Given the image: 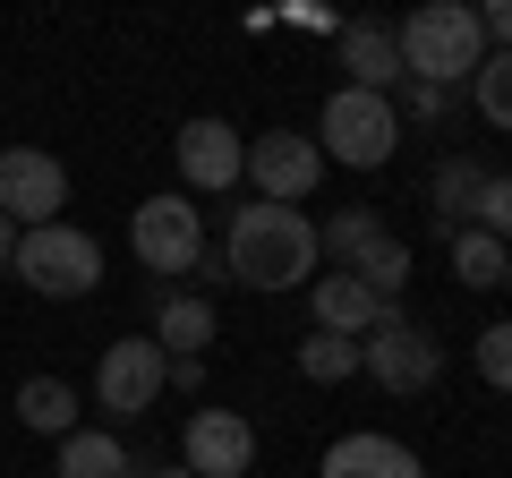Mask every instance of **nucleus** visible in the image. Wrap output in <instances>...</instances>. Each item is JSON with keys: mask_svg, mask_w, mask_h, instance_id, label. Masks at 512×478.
<instances>
[{"mask_svg": "<svg viewBox=\"0 0 512 478\" xmlns=\"http://www.w3.org/2000/svg\"><path fill=\"white\" fill-rule=\"evenodd\" d=\"M316 478H427V461L410 453L402 436H376V427H359V436L325 444V461H316Z\"/></svg>", "mask_w": 512, "mask_h": 478, "instance_id": "ddd939ff", "label": "nucleus"}, {"mask_svg": "<svg viewBox=\"0 0 512 478\" xmlns=\"http://www.w3.org/2000/svg\"><path fill=\"white\" fill-rule=\"evenodd\" d=\"M60 478H137V461L111 427H77V436H60Z\"/></svg>", "mask_w": 512, "mask_h": 478, "instance_id": "dca6fc26", "label": "nucleus"}, {"mask_svg": "<svg viewBox=\"0 0 512 478\" xmlns=\"http://www.w3.org/2000/svg\"><path fill=\"white\" fill-rule=\"evenodd\" d=\"M222 265L248 291H291V282H316L325 248H316V222L299 205H231V231H222Z\"/></svg>", "mask_w": 512, "mask_h": 478, "instance_id": "f257e3e1", "label": "nucleus"}, {"mask_svg": "<svg viewBox=\"0 0 512 478\" xmlns=\"http://www.w3.org/2000/svg\"><path fill=\"white\" fill-rule=\"evenodd\" d=\"M359 368L376 376L384 393H427L444 376V342L427 325H410V316H384V325L359 342Z\"/></svg>", "mask_w": 512, "mask_h": 478, "instance_id": "423d86ee", "label": "nucleus"}, {"mask_svg": "<svg viewBox=\"0 0 512 478\" xmlns=\"http://www.w3.org/2000/svg\"><path fill=\"white\" fill-rule=\"evenodd\" d=\"M128 248H137V265H146L154 282H180V274H197V257H205V214L180 188H163V197H146L128 214Z\"/></svg>", "mask_w": 512, "mask_h": 478, "instance_id": "39448f33", "label": "nucleus"}, {"mask_svg": "<svg viewBox=\"0 0 512 478\" xmlns=\"http://www.w3.org/2000/svg\"><path fill=\"white\" fill-rule=\"evenodd\" d=\"M163 342L154 333H128V342H111L103 359H94V402L111 410V419H146L154 402H163Z\"/></svg>", "mask_w": 512, "mask_h": 478, "instance_id": "0eeeda50", "label": "nucleus"}, {"mask_svg": "<svg viewBox=\"0 0 512 478\" xmlns=\"http://www.w3.org/2000/svg\"><path fill=\"white\" fill-rule=\"evenodd\" d=\"M478 26H487V52H512V0H487Z\"/></svg>", "mask_w": 512, "mask_h": 478, "instance_id": "a878e982", "label": "nucleus"}, {"mask_svg": "<svg viewBox=\"0 0 512 478\" xmlns=\"http://www.w3.org/2000/svg\"><path fill=\"white\" fill-rule=\"evenodd\" d=\"M470 103H478V120H487V129H512V52H487V60H478Z\"/></svg>", "mask_w": 512, "mask_h": 478, "instance_id": "412c9836", "label": "nucleus"}, {"mask_svg": "<svg viewBox=\"0 0 512 478\" xmlns=\"http://www.w3.org/2000/svg\"><path fill=\"white\" fill-rule=\"evenodd\" d=\"M9 257H18V222L0 214V265H9Z\"/></svg>", "mask_w": 512, "mask_h": 478, "instance_id": "cd10ccee", "label": "nucleus"}, {"mask_svg": "<svg viewBox=\"0 0 512 478\" xmlns=\"http://www.w3.org/2000/svg\"><path fill=\"white\" fill-rule=\"evenodd\" d=\"M9 274H18L26 291H43V299H86L94 282H103V248H94L86 231H69V222H43V231H18Z\"/></svg>", "mask_w": 512, "mask_h": 478, "instance_id": "20e7f679", "label": "nucleus"}, {"mask_svg": "<svg viewBox=\"0 0 512 478\" xmlns=\"http://www.w3.org/2000/svg\"><path fill=\"white\" fill-rule=\"evenodd\" d=\"M60 205H69V171H60L43 146H9L0 154V214L9 222L43 231V222H60Z\"/></svg>", "mask_w": 512, "mask_h": 478, "instance_id": "6e6552de", "label": "nucleus"}, {"mask_svg": "<svg viewBox=\"0 0 512 478\" xmlns=\"http://www.w3.org/2000/svg\"><path fill=\"white\" fill-rule=\"evenodd\" d=\"M393 146H402V111H393V94L342 86V94L325 103V120H316V154H325V163L384 171V163H393Z\"/></svg>", "mask_w": 512, "mask_h": 478, "instance_id": "7ed1b4c3", "label": "nucleus"}, {"mask_svg": "<svg viewBox=\"0 0 512 478\" xmlns=\"http://www.w3.org/2000/svg\"><path fill=\"white\" fill-rule=\"evenodd\" d=\"M470 231H487V239H504V248H512V180H495V171H487V188H478V205H470Z\"/></svg>", "mask_w": 512, "mask_h": 478, "instance_id": "b1692460", "label": "nucleus"}, {"mask_svg": "<svg viewBox=\"0 0 512 478\" xmlns=\"http://www.w3.org/2000/svg\"><path fill=\"white\" fill-rule=\"evenodd\" d=\"M205 385V359H171L163 368V393H197Z\"/></svg>", "mask_w": 512, "mask_h": 478, "instance_id": "bb28decb", "label": "nucleus"}, {"mask_svg": "<svg viewBox=\"0 0 512 478\" xmlns=\"http://www.w3.org/2000/svg\"><path fill=\"white\" fill-rule=\"evenodd\" d=\"M248 180H256L265 205H299L316 180H325V154H316V137H299V129H265V137H248Z\"/></svg>", "mask_w": 512, "mask_h": 478, "instance_id": "1a4fd4ad", "label": "nucleus"}, {"mask_svg": "<svg viewBox=\"0 0 512 478\" xmlns=\"http://www.w3.org/2000/svg\"><path fill=\"white\" fill-rule=\"evenodd\" d=\"M478 188H487V171H478L470 154H453V163L436 171V222H461L478 205Z\"/></svg>", "mask_w": 512, "mask_h": 478, "instance_id": "4be33fe9", "label": "nucleus"}, {"mask_svg": "<svg viewBox=\"0 0 512 478\" xmlns=\"http://www.w3.org/2000/svg\"><path fill=\"white\" fill-rule=\"evenodd\" d=\"M470 359H478V376H487L495 393H512V316H495L487 333L470 342Z\"/></svg>", "mask_w": 512, "mask_h": 478, "instance_id": "5701e85b", "label": "nucleus"}, {"mask_svg": "<svg viewBox=\"0 0 512 478\" xmlns=\"http://www.w3.org/2000/svg\"><path fill=\"white\" fill-rule=\"evenodd\" d=\"M342 69H350V86H359V94H393V86H402V52H393V26H376V18L342 26Z\"/></svg>", "mask_w": 512, "mask_h": 478, "instance_id": "4468645a", "label": "nucleus"}, {"mask_svg": "<svg viewBox=\"0 0 512 478\" xmlns=\"http://www.w3.org/2000/svg\"><path fill=\"white\" fill-rule=\"evenodd\" d=\"M308 308H316V333H350V342H367L384 316H402V299H376L359 274H316L308 282Z\"/></svg>", "mask_w": 512, "mask_h": 478, "instance_id": "f8f14e48", "label": "nucleus"}, {"mask_svg": "<svg viewBox=\"0 0 512 478\" xmlns=\"http://www.w3.org/2000/svg\"><path fill=\"white\" fill-rule=\"evenodd\" d=\"M171 154H180V180L188 188H205V197H222V188H239L248 180V137L231 129V120H188L180 137H171Z\"/></svg>", "mask_w": 512, "mask_h": 478, "instance_id": "9b49d317", "label": "nucleus"}, {"mask_svg": "<svg viewBox=\"0 0 512 478\" xmlns=\"http://www.w3.org/2000/svg\"><path fill=\"white\" fill-rule=\"evenodd\" d=\"M299 376H308V385L359 376V342H350V333H308V342H299Z\"/></svg>", "mask_w": 512, "mask_h": 478, "instance_id": "aec40b11", "label": "nucleus"}, {"mask_svg": "<svg viewBox=\"0 0 512 478\" xmlns=\"http://www.w3.org/2000/svg\"><path fill=\"white\" fill-rule=\"evenodd\" d=\"M18 419L35 427V436H77V393L60 385V376H26L18 385Z\"/></svg>", "mask_w": 512, "mask_h": 478, "instance_id": "f3484780", "label": "nucleus"}, {"mask_svg": "<svg viewBox=\"0 0 512 478\" xmlns=\"http://www.w3.org/2000/svg\"><path fill=\"white\" fill-rule=\"evenodd\" d=\"M504 291H512V257H504Z\"/></svg>", "mask_w": 512, "mask_h": 478, "instance_id": "c756f323", "label": "nucleus"}, {"mask_svg": "<svg viewBox=\"0 0 512 478\" xmlns=\"http://www.w3.org/2000/svg\"><path fill=\"white\" fill-rule=\"evenodd\" d=\"M154 342H163V359H205V342H214V308H205L197 291H171L163 308H154Z\"/></svg>", "mask_w": 512, "mask_h": 478, "instance_id": "2eb2a0df", "label": "nucleus"}, {"mask_svg": "<svg viewBox=\"0 0 512 478\" xmlns=\"http://www.w3.org/2000/svg\"><path fill=\"white\" fill-rule=\"evenodd\" d=\"M180 470H197V478H248L256 470V427L239 419V410H188Z\"/></svg>", "mask_w": 512, "mask_h": 478, "instance_id": "9d476101", "label": "nucleus"}, {"mask_svg": "<svg viewBox=\"0 0 512 478\" xmlns=\"http://www.w3.org/2000/svg\"><path fill=\"white\" fill-rule=\"evenodd\" d=\"M393 52H402V77H427V86H470L478 60H487V26L461 0H427L393 26Z\"/></svg>", "mask_w": 512, "mask_h": 478, "instance_id": "f03ea898", "label": "nucleus"}, {"mask_svg": "<svg viewBox=\"0 0 512 478\" xmlns=\"http://www.w3.org/2000/svg\"><path fill=\"white\" fill-rule=\"evenodd\" d=\"M504 239H487V231H470V222H461L453 231V282H470V291H495V282H504Z\"/></svg>", "mask_w": 512, "mask_h": 478, "instance_id": "a211bd4d", "label": "nucleus"}, {"mask_svg": "<svg viewBox=\"0 0 512 478\" xmlns=\"http://www.w3.org/2000/svg\"><path fill=\"white\" fill-rule=\"evenodd\" d=\"M376 239H384V222L367 214V205H342V214H333L325 231H316V248H325V257H333V265L350 274V265H359L367 248H376Z\"/></svg>", "mask_w": 512, "mask_h": 478, "instance_id": "6ab92c4d", "label": "nucleus"}, {"mask_svg": "<svg viewBox=\"0 0 512 478\" xmlns=\"http://www.w3.org/2000/svg\"><path fill=\"white\" fill-rule=\"evenodd\" d=\"M453 94H461V86H427V77H402V103H393V111H419V120H444V111H453Z\"/></svg>", "mask_w": 512, "mask_h": 478, "instance_id": "393cba45", "label": "nucleus"}, {"mask_svg": "<svg viewBox=\"0 0 512 478\" xmlns=\"http://www.w3.org/2000/svg\"><path fill=\"white\" fill-rule=\"evenodd\" d=\"M137 478H197V470H180V461H171V470H137Z\"/></svg>", "mask_w": 512, "mask_h": 478, "instance_id": "c85d7f7f", "label": "nucleus"}]
</instances>
